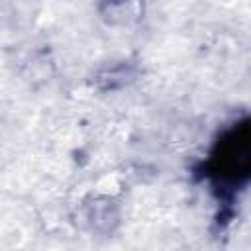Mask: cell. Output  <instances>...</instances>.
<instances>
[{"label": "cell", "mask_w": 251, "mask_h": 251, "mask_svg": "<svg viewBox=\"0 0 251 251\" xmlns=\"http://www.w3.org/2000/svg\"><path fill=\"white\" fill-rule=\"evenodd\" d=\"M192 175L216 202V227H227L251 180V120L247 114L231 120L216 133Z\"/></svg>", "instance_id": "1"}, {"label": "cell", "mask_w": 251, "mask_h": 251, "mask_svg": "<svg viewBox=\"0 0 251 251\" xmlns=\"http://www.w3.org/2000/svg\"><path fill=\"white\" fill-rule=\"evenodd\" d=\"M100 14L108 24H127L141 16V0H102Z\"/></svg>", "instance_id": "2"}]
</instances>
